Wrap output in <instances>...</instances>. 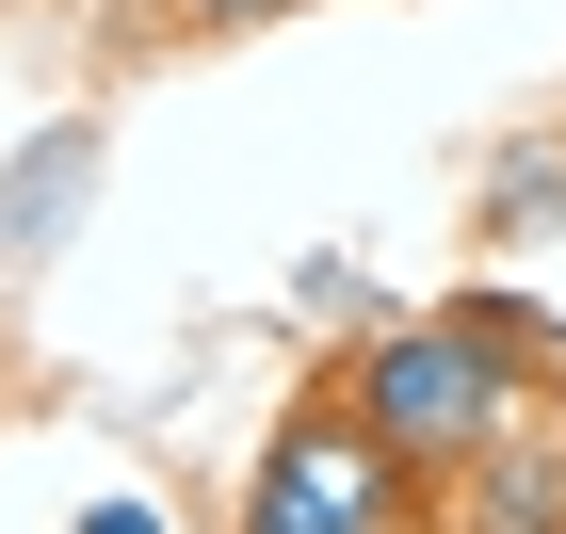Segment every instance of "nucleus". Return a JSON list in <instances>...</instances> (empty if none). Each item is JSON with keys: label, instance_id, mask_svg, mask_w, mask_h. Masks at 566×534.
Here are the masks:
<instances>
[{"label": "nucleus", "instance_id": "f257e3e1", "mask_svg": "<svg viewBox=\"0 0 566 534\" xmlns=\"http://www.w3.org/2000/svg\"><path fill=\"white\" fill-rule=\"evenodd\" d=\"M534 324H518V292H485V308H437V324H389V341L356 356V438L389 453L405 486H453L470 453H502L534 421Z\"/></svg>", "mask_w": 566, "mask_h": 534}, {"label": "nucleus", "instance_id": "f03ea898", "mask_svg": "<svg viewBox=\"0 0 566 534\" xmlns=\"http://www.w3.org/2000/svg\"><path fill=\"white\" fill-rule=\"evenodd\" d=\"M405 470L373 438H356V405L340 389H307L292 421L260 438V486H243V534H405Z\"/></svg>", "mask_w": 566, "mask_h": 534}, {"label": "nucleus", "instance_id": "7ed1b4c3", "mask_svg": "<svg viewBox=\"0 0 566 534\" xmlns=\"http://www.w3.org/2000/svg\"><path fill=\"white\" fill-rule=\"evenodd\" d=\"M453 534H566V453L534 438H502V453H470V470H453Z\"/></svg>", "mask_w": 566, "mask_h": 534}, {"label": "nucleus", "instance_id": "20e7f679", "mask_svg": "<svg viewBox=\"0 0 566 534\" xmlns=\"http://www.w3.org/2000/svg\"><path fill=\"white\" fill-rule=\"evenodd\" d=\"M82 178H97V130H33L17 163H0V275L33 260V243H49L65 211H82Z\"/></svg>", "mask_w": 566, "mask_h": 534}, {"label": "nucleus", "instance_id": "39448f33", "mask_svg": "<svg viewBox=\"0 0 566 534\" xmlns=\"http://www.w3.org/2000/svg\"><path fill=\"white\" fill-rule=\"evenodd\" d=\"M566 211V146H518V163H502V227H551Z\"/></svg>", "mask_w": 566, "mask_h": 534}, {"label": "nucleus", "instance_id": "423d86ee", "mask_svg": "<svg viewBox=\"0 0 566 534\" xmlns=\"http://www.w3.org/2000/svg\"><path fill=\"white\" fill-rule=\"evenodd\" d=\"M65 534H178V519H163V502H82Z\"/></svg>", "mask_w": 566, "mask_h": 534}, {"label": "nucleus", "instance_id": "0eeeda50", "mask_svg": "<svg viewBox=\"0 0 566 534\" xmlns=\"http://www.w3.org/2000/svg\"><path fill=\"white\" fill-rule=\"evenodd\" d=\"M211 17H292V0H211Z\"/></svg>", "mask_w": 566, "mask_h": 534}]
</instances>
